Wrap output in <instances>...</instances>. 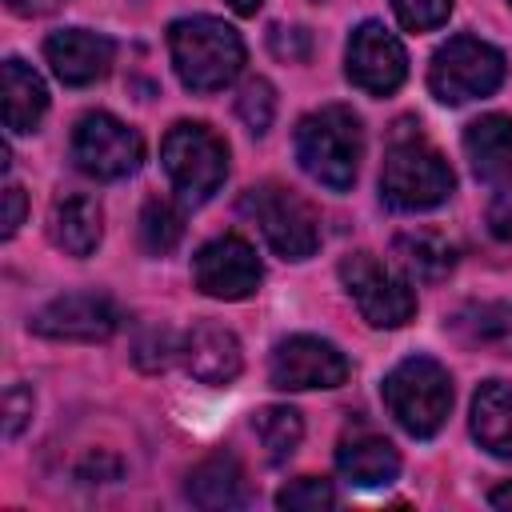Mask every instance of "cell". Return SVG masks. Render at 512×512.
Instances as JSON below:
<instances>
[{"instance_id":"6da1fadb","label":"cell","mask_w":512,"mask_h":512,"mask_svg":"<svg viewBox=\"0 0 512 512\" xmlns=\"http://www.w3.org/2000/svg\"><path fill=\"white\" fill-rule=\"evenodd\" d=\"M456 176L448 160L424 140L412 120H400L388 136L384 168H380V196L400 212H424L452 196Z\"/></svg>"},{"instance_id":"7a4b0ae2","label":"cell","mask_w":512,"mask_h":512,"mask_svg":"<svg viewBox=\"0 0 512 512\" xmlns=\"http://www.w3.org/2000/svg\"><path fill=\"white\" fill-rule=\"evenodd\" d=\"M296 160L300 168L332 188V192H348L356 184V168L364 156V128L360 116L344 104H324L316 112H308L296 124Z\"/></svg>"},{"instance_id":"3957f363","label":"cell","mask_w":512,"mask_h":512,"mask_svg":"<svg viewBox=\"0 0 512 512\" xmlns=\"http://www.w3.org/2000/svg\"><path fill=\"white\" fill-rule=\"evenodd\" d=\"M168 52L172 68L184 88L192 92H216L236 80L244 68V40L232 24L216 16H184L168 28Z\"/></svg>"},{"instance_id":"277c9868","label":"cell","mask_w":512,"mask_h":512,"mask_svg":"<svg viewBox=\"0 0 512 512\" xmlns=\"http://www.w3.org/2000/svg\"><path fill=\"white\" fill-rule=\"evenodd\" d=\"M384 408L392 420L416 436L428 440L444 428L452 412V376L432 356H408L384 376Z\"/></svg>"},{"instance_id":"5b68a950","label":"cell","mask_w":512,"mask_h":512,"mask_svg":"<svg viewBox=\"0 0 512 512\" xmlns=\"http://www.w3.org/2000/svg\"><path fill=\"white\" fill-rule=\"evenodd\" d=\"M160 160H164V172H168L176 196L184 204H192V208L204 204V200H212V192L228 176V148L200 120L172 124L168 136H164V144H160Z\"/></svg>"},{"instance_id":"8992f818","label":"cell","mask_w":512,"mask_h":512,"mask_svg":"<svg viewBox=\"0 0 512 512\" xmlns=\"http://www.w3.org/2000/svg\"><path fill=\"white\" fill-rule=\"evenodd\" d=\"M244 212L260 224L268 248L284 260H308L320 248V216L316 208L288 184L264 180L244 192Z\"/></svg>"},{"instance_id":"52a82bcc","label":"cell","mask_w":512,"mask_h":512,"mask_svg":"<svg viewBox=\"0 0 512 512\" xmlns=\"http://www.w3.org/2000/svg\"><path fill=\"white\" fill-rule=\"evenodd\" d=\"M504 56L480 36H452L436 48L428 64V88L440 104H468L476 96H492L504 84Z\"/></svg>"},{"instance_id":"ba28073f","label":"cell","mask_w":512,"mask_h":512,"mask_svg":"<svg viewBox=\"0 0 512 512\" xmlns=\"http://www.w3.org/2000/svg\"><path fill=\"white\" fill-rule=\"evenodd\" d=\"M72 160L84 176L120 180L140 168L144 140L136 136V128L116 120L112 112H84L72 128Z\"/></svg>"},{"instance_id":"9c48e42d","label":"cell","mask_w":512,"mask_h":512,"mask_svg":"<svg viewBox=\"0 0 512 512\" xmlns=\"http://www.w3.org/2000/svg\"><path fill=\"white\" fill-rule=\"evenodd\" d=\"M340 280L348 296L356 300L360 316L372 328H400L416 316V296L408 280H400L388 264H380L372 252H352L340 260Z\"/></svg>"},{"instance_id":"30bf717a","label":"cell","mask_w":512,"mask_h":512,"mask_svg":"<svg viewBox=\"0 0 512 512\" xmlns=\"http://www.w3.org/2000/svg\"><path fill=\"white\" fill-rule=\"evenodd\" d=\"M352 364L348 356L320 340V336H288L276 344L272 360H268V380L280 392H304V388H340L348 380Z\"/></svg>"},{"instance_id":"8fae6325","label":"cell","mask_w":512,"mask_h":512,"mask_svg":"<svg viewBox=\"0 0 512 512\" xmlns=\"http://www.w3.org/2000/svg\"><path fill=\"white\" fill-rule=\"evenodd\" d=\"M344 72L348 80L368 92V96H388L404 84L408 76V52L404 44L380 24V20H364L352 36H348V52H344Z\"/></svg>"},{"instance_id":"7c38bea8","label":"cell","mask_w":512,"mask_h":512,"mask_svg":"<svg viewBox=\"0 0 512 512\" xmlns=\"http://www.w3.org/2000/svg\"><path fill=\"white\" fill-rule=\"evenodd\" d=\"M260 260L256 248L240 236H216L208 240L192 260V280L212 300H244L260 288Z\"/></svg>"},{"instance_id":"4fadbf2b","label":"cell","mask_w":512,"mask_h":512,"mask_svg":"<svg viewBox=\"0 0 512 512\" xmlns=\"http://www.w3.org/2000/svg\"><path fill=\"white\" fill-rule=\"evenodd\" d=\"M116 308L108 296H96V292H68V296H56L48 300L32 320L28 328L44 340H84V344H96V340H108L116 332Z\"/></svg>"},{"instance_id":"5bb4252c","label":"cell","mask_w":512,"mask_h":512,"mask_svg":"<svg viewBox=\"0 0 512 512\" xmlns=\"http://www.w3.org/2000/svg\"><path fill=\"white\" fill-rule=\"evenodd\" d=\"M112 56H116V44L88 28H64L44 40V60L52 64L56 80L68 88L96 84L112 68Z\"/></svg>"},{"instance_id":"9a60e30c","label":"cell","mask_w":512,"mask_h":512,"mask_svg":"<svg viewBox=\"0 0 512 512\" xmlns=\"http://www.w3.org/2000/svg\"><path fill=\"white\" fill-rule=\"evenodd\" d=\"M180 360H184L188 376L208 384V388L232 384L240 376V368H244L240 340L220 324H192L184 344H180Z\"/></svg>"},{"instance_id":"2e32d148","label":"cell","mask_w":512,"mask_h":512,"mask_svg":"<svg viewBox=\"0 0 512 512\" xmlns=\"http://www.w3.org/2000/svg\"><path fill=\"white\" fill-rule=\"evenodd\" d=\"M464 152L484 184H512V116L488 112L464 128Z\"/></svg>"},{"instance_id":"e0dca14e","label":"cell","mask_w":512,"mask_h":512,"mask_svg":"<svg viewBox=\"0 0 512 512\" xmlns=\"http://www.w3.org/2000/svg\"><path fill=\"white\" fill-rule=\"evenodd\" d=\"M336 468L356 488H380L400 476V452L376 432H352L336 448Z\"/></svg>"},{"instance_id":"ac0fdd59","label":"cell","mask_w":512,"mask_h":512,"mask_svg":"<svg viewBox=\"0 0 512 512\" xmlns=\"http://www.w3.org/2000/svg\"><path fill=\"white\" fill-rule=\"evenodd\" d=\"M48 236L56 248H64L68 256H92L100 236H104V212L92 196L84 192H68L52 204L48 212Z\"/></svg>"},{"instance_id":"d6986e66","label":"cell","mask_w":512,"mask_h":512,"mask_svg":"<svg viewBox=\"0 0 512 512\" xmlns=\"http://www.w3.org/2000/svg\"><path fill=\"white\" fill-rule=\"evenodd\" d=\"M184 496L196 508H244L248 504V484H244V468L232 452H212L208 460H200L188 472Z\"/></svg>"},{"instance_id":"ffe728a7","label":"cell","mask_w":512,"mask_h":512,"mask_svg":"<svg viewBox=\"0 0 512 512\" xmlns=\"http://www.w3.org/2000/svg\"><path fill=\"white\" fill-rule=\"evenodd\" d=\"M448 328L468 348L512 356V304L504 300H468L448 316Z\"/></svg>"},{"instance_id":"44dd1931","label":"cell","mask_w":512,"mask_h":512,"mask_svg":"<svg viewBox=\"0 0 512 512\" xmlns=\"http://www.w3.org/2000/svg\"><path fill=\"white\" fill-rule=\"evenodd\" d=\"M392 256L408 272V280L440 284L456 268V244L436 228H412L392 240Z\"/></svg>"},{"instance_id":"7402d4cb","label":"cell","mask_w":512,"mask_h":512,"mask_svg":"<svg viewBox=\"0 0 512 512\" xmlns=\"http://www.w3.org/2000/svg\"><path fill=\"white\" fill-rule=\"evenodd\" d=\"M0 92H4V128L8 132H32L48 112V88L24 60H4L0 68Z\"/></svg>"},{"instance_id":"603a6c76","label":"cell","mask_w":512,"mask_h":512,"mask_svg":"<svg viewBox=\"0 0 512 512\" xmlns=\"http://www.w3.org/2000/svg\"><path fill=\"white\" fill-rule=\"evenodd\" d=\"M472 436L500 460H512V384L488 380L472 396Z\"/></svg>"},{"instance_id":"cb8c5ba5","label":"cell","mask_w":512,"mask_h":512,"mask_svg":"<svg viewBox=\"0 0 512 512\" xmlns=\"http://www.w3.org/2000/svg\"><path fill=\"white\" fill-rule=\"evenodd\" d=\"M252 428H256V436H260V444H264V452H268L272 464H284V460L300 448V440H304V420H300V412L288 408V404H268V408H260V412L252 416Z\"/></svg>"},{"instance_id":"d4e9b609","label":"cell","mask_w":512,"mask_h":512,"mask_svg":"<svg viewBox=\"0 0 512 512\" xmlns=\"http://www.w3.org/2000/svg\"><path fill=\"white\" fill-rule=\"evenodd\" d=\"M180 236H184V220H180L176 204L152 196V200L140 208V244H144V252L168 256V252L180 244Z\"/></svg>"},{"instance_id":"484cf974","label":"cell","mask_w":512,"mask_h":512,"mask_svg":"<svg viewBox=\"0 0 512 512\" xmlns=\"http://www.w3.org/2000/svg\"><path fill=\"white\" fill-rule=\"evenodd\" d=\"M236 116L244 120V128H248L252 136H264V132L272 128L276 92H272V84H268L264 76H252V80L240 88V96H236Z\"/></svg>"},{"instance_id":"4316f807","label":"cell","mask_w":512,"mask_h":512,"mask_svg":"<svg viewBox=\"0 0 512 512\" xmlns=\"http://www.w3.org/2000/svg\"><path fill=\"white\" fill-rule=\"evenodd\" d=\"M332 504H336L332 484L316 480V476H300V480H292L276 492V508H288V512H320V508H332Z\"/></svg>"},{"instance_id":"83f0119b","label":"cell","mask_w":512,"mask_h":512,"mask_svg":"<svg viewBox=\"0 0 512 512\" xmlns=\"http://www.w3.org/2000/svg\"><path fill=\"white\" fill-rule=\"evenodd\" d=\"M392 12L408 32H432L448 20L452 0H392Z\"/></svg>"},{"instance_id":"f1b7e54d","label":"cell","mask_w":512,"mask_h":512,"mask_svg":"<svg viewBox=\"0 0 512 512\" xmlns=\"http://www.w3.org/2000/svg\"><path fill=\"white\" fill-rule=\"evenodd\" d=\"M268 48H272V56H280L288 64H300L312 52V36H308V28H284V24H276L268 32Z\"/></svg>"},{"instance_id":"f546056e","label":"cell","mask_w":512,"mask_h":512,"mask_svg":"<svg viewBox=\"0 0 512 512\" xmlns=\"http://www.w3.org/2000/svg\"><path fill=\"white\" fill-rule=\"evenodd\" d=\"M28 416H32V388L8 384V392H4V436L16 440L20 428L28 424Z\"/></svg>"},{"instance_id":"4dcf8cb0","label":"cell","mask_w":512,"mask_h":512,"mask_svg":"<svg viewBox=\"0 0 512 512\" xmlns=\"http://www.w3.org/2000/svg\"><path fill=\"white\" fill-rule=\"evenodd\" d=\"M488 232L496 240H512V184L492 196V204H488Z\"/></svg>"},{"instance_id":"1f68e13d","label":"cell","mask_w":512,"mask_h":512,"mask_svg":"<svg viewBox=\"0 0 512 512\" xmlns=\"http://www.w3.org/2000/svg\"><path fill=\"white\" fill-rule=\"evenodd\" d=\"M24 208H28L24 188L8 180V188H4V240H8V236H16V228L24 224Z\"/></svg>"},{"instance_id":"d6a6232c","label":"cell","mask_w":512,"mask_h":512,"mask_svg":"<svg viewBox=\"0 0 512 512\" xmlns=\"http://www.w3.org/2000/svg\"><path fill=\"white\" fill-rule=\"evenodd\" d=\"M116 476H120V464L112 456H104V452L88 456L84 468H80V480H116Z\"/></svg>"},{"instance_id":"836d02e7","label":"cell","mask_w":512,"mask_h":512,"mask_svg":"<svg viewBox=\"0 0 512 512\" xmlns=\"http://www.w3.org/2000/svg\"><path fill=\"white\" fill-rule=\"evenodd\" d=\"M16 16H48V12H56L64 0H4Z\"/></svg>"},{"instance_id":"e575fe53","label":"cell","mask_w":512,"mask_h":512,"mask_svg":"<svg viewBox=\"0 0 512 512\" xmlns=\"http://www.w3.org/2000/svg\"><path fill=\"white\" fill-rule=\"evenodd\" d=\"M488 504H492V508H512V480L500 484V488H492V492H488Z\"/></svg>"},{"instance_id":"d590c367","label":"cell","mask_w":512,"mask_h":512,"mask_svg":"<svg viewBox=\"0 0 512 512\" xmlns=\"http://www.w3.org/2000/svg\"><path fill=\"white\" fill-rule=\"evenodd\" d=\"M232 4V12H240V16H256V8L264 4V0H228Z\"/></svg>"},{"instance_id":"8d00e7d4","label":"cell","mask_w":512,"mask_h":512,"mask_svg":"<svg viewBox=\"0 0 512 512\" xmlns=\"http://www.w3.org/2000/svg\"><path fill=\"white\" fill-rule=\"evenodd\" d=\"M508 4H512V0H508Z\"/></svg>"}]
</instances>
